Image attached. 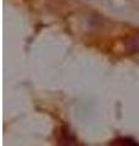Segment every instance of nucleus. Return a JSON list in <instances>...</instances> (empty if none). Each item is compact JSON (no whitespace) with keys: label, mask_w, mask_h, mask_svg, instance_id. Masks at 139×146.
<instances>
[{"label":"nucleus","mask_w":139,"mask_h":146,"mask_svg":"<svg viewBox=\"0 0 139 146\" xmlns=\"http://www.w3.org/2000/svg\"><path fill=\"white\" fill-rule=\"evenodd\" d=\"M126 48H127L128 51L132 52V54L139 52V36H133V38L127 39Z\"/></svg>","instance_id":"obj_1"},{"label":"nucleus","mask_w":139,"mask_h":146,"mask_svg":"<svg viewBox=\"0 0 139 146\" xmlns=\"http://www.w3.org/2000/svg\"><path fill=\"white\" fill-rule=\"evenodd\" d=\"M111 144H117V145H138L137 141H134L133 139H129V138H122V139H117L115 140L114 143Z\"/></svg>","instance_id":"obj_2"}]
</instances>
